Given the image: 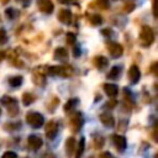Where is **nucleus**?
Instances as JSON below:
<instances>
[{"instance_id": "a211bd4d", "label": "nucleus", "mask_w": 158, "mask_h": 158, "mask_svg": "<svg viewBox=\"0 0 158 158\" xmlns=\"http://www.w3.org/2000/svg\"><path fill=\"white\" fill-rule=\"evenodd\" d=\"M77 104H78V99H69L67 102H65V105H64V111H70V110H73L75 106H77Z\"/></svg>"}, {"instance_id": "473e14b6", "label": "nucleus", "mask_w": 158, "mask_h": 158, "mask_svg": "<svg viewBox=\"0 0 158 158\" xmlns=\"http://www.w3.org/2000/svg\"><path fill=\"white\" fill-rule=\"evenodd\" d=\"M5 58V52H2V51H0V62L2 60Z\"/></svg>"}, {"instance_id": "cd10ccee", "label": "nucleus", "mask_w": 158, "mask_h": 158, "mask_svg": "<svg viewBox=\"0 0 158 158\" xmlns=\"http://www.w3.org/2000/svg\"><path fill=\"white\" fill-rule=\"evenodd\" d=\"M102 143H104L102 137H99V139H96V141H95V148H100V147L102 146Z\"/></svg>"}, {"instance_id": "c85d7f7f", "label": "nucleus", "mask_w": 158, "mask_h": 158, "mask_svg": "<svg viewBox=\"0 0 158 158\" xmlns=\"http://www.w3.org/2000/svg\"><path fill=\"white\" fill-rule=\"evenodd\" d=\"M98 5L100 7H102V9H106L107 7V0H99L98 1Z\"/></svg>"}, {"instance_id": "4468645a", "label": "nucleus", "mask_w": 158, "mask_h": 158, "mask_svg": "<svg viewBox=\"0 0 158 158\" xmlns=\"http://www.w3.org/2000/svg\"><path fill=\"white\" fill-rule=\"evenodd\" d=\"M94 64H95L96 68H99L100 70H102V69H105V68L107 67L109 60H107L105 57L99 56V57H95V59H94Z\"/></svg>"}, {"instance_id": "20e7f679", "label": "nucleus", "mask_w": 158, "mask_h": 158, "mask_svg": "<svg viewBox=\"0 0 158 158\" xmlns=\"http://www.w3.org/2000/svg\"><path fill=\"white\" fill-rule=\"evenodd\" d=\"M48 73H49L51 75H60V77H68L69 74H72V72L69 70V68L59 67V65L49 67V68H48Z\"/></svg>"}, {"instance_id": "2eb2a0df", "label": "nucleus", "mask_w": 158, "mask_h": 158, "mask_svg": "<svg viewBox=\"0 0 158 158\" xmlns=\"http://www.w3.org/2000/svg\"><path fill=\"white\" fill-rule=\"evenodd\" d=\"M75 148V139L73 137H69L67 141H65V151H67V154H72L73 151Z\"/></svg>"}, {"instance_id": "1a4fd4ad", "label": "nucleus", "mask_w": 158, "mask_h": 158, "mask_svg": "<svg viewBox=\"0 0 158 158\" xmlns=\"http://www.w3.org/2000/svg\"><path fill=\"white\" fill-rule=\"evenodd\" d=\"M27 143H28V147H30L31 149L37 151L38 148L42 147V138L38 137V136H36V135H31V136H28V138H27Z\"/></svg>"}, {"instance_id": "423d86ee", "label": "nucleus", "mask_w": 158, "mask_h": 158, "mask_svg": "<svg viewBox=\"0 0 158 158\" xmlns=\"http://www.w3.org/2000/svg\"><path fill=\"white\" fill-rule=\"evenodd\" d=\"M139 78H141L139 68H138L136 64L131 65L130 69H128V79H130V81H131L132 84H137V83L139 81Z\"/></svg>"}, {"instance_id": "f03ea898", "label": "nucleus", "mask_w": 158, "mask_h": 158, "mask_svg": "<svg viewBox=\"0 0 158 158\" xmlns=\"http://www.w3.org/2000/svg\"><path fill=\"white\" fill-rule=\"evenodd\" d=\"M26 121H27V123L31 126V127H33V128H40L43 123H44V118H43V116L40 114V112H28L27 115H26Z\"/></svg>"}, {"instance_id": "2f4dec72", "label": "nucleus", "mask_w": 158, "mask_h": 158, "mask_svg": "<svg viewBox=\"0 0 158 158\" xmlns=\"http://www.w3.org/2000/svg\"><path fill=\"white\" fill-rule=\"evenodd\" d=\"M17 1H19V2H21V4H22V5H25V6L30 2V0H17Z\"/></svg>"}, {"instance_id": "6e6552de", "label": "nucleus", "mask_w": 158, "mask_h": 158, "mask_svg": "<svg viewBox=\"0 0 158 158\" xmlns=\"http://www.w3.org/2000/svg\"><path fill=\"white\" fill-rule=\"evenodd\" d=\"M37 5H38L40 11H42L43 14H51L53 11V9H54L53 2L51 0H38Z\"/></svg>"}, {"instance_id": "7ed1b4c3", "label": "nucleus", "mask_w": 158, "mask_h": 158, "mask_svg": "<svg viewBox=\"0 0 158 158\" xmlns=\"http://www.w3.org/2000/svg\"><path fill=\"white\" fill-rule=\"evenodd\" d=\"M69 126L72 128L73 132H78L81 126H83V116L80 112H75L72 117H70V121H69Z\"/></svg>"}, {"instance_id": "6ab92c4d", "label": "nucleus", "mask_w": 158, "mask_h": 158, "mask_svg": "<svg viewBox=\"0 0 158 158\" xmlns=\"http://www.w3.org/2000/svg\"><path fill=\"white\" fill-rule=\"evenodd\" d=\"M33 100H35V98H33V95L30 94V93H25V94L22 95V104L26 105V106H28L30 104H32Z\"/></svg>"}, {"instance_id": "412c9836", "label": "nucleus", "mask_w": 158, "mask_h": 158, "mask_svg": "<svg viewBox=\"0 0 158 158\" xmlns=\"http://www.w3.org/2000/svg\"><path fill=\"white\" fill-rule=\"evenodd\" d=\"M89 20H90V23H91V25H94V26H98V25H100V23L102 22V19H101V16H100V15H98V14H94V15H91Z\"/></svg>"}, {"instance_id": "9b49d317", "label": "nucleus", "mask_w": 158, "mask_h": 158, "mask_svg": "<svg viewBox=\"0 0 158 158\" xmlns=\"http://www.w3.org/2000/svg\"><path fill=\"white\" fill-rule=\"evenodd\" d=\"M58 20L64 25H69L72 22V12L67 9H62L58 12Z\"/></svg>"}, {"instance_id": "72a5a7b5", "label": "nucleus", "mask_w": 158, "mask_h": 158, "mask_svg": "<svg viewBox=\"0 0 158 158\" xmlns=\"http://www.w3.org/2000/svg\"><path fill=\"white\" fill-rule=\"evenodd\" d=\"M0 114H1V110H0Z\"/></svg>"}, {"instance_id": "9d476101", "label": "nucleus", "mask_w": 158, "mask_h": 158, "mask_svg": "<svg viewBox=\"0 0 158 158\" xmlns=\"http://www.w3.org/2000/svg\"><path fill=\"white\" fill-rule=\"evenodd\" d=\"M112 142L115 144V147L118 149V151H123L127 146V142H126V138L121 135H114L112 136Z\"/></svg>"}, {"instance_id": "7c9ffc66", "label": "nucleus", "mask_w": 158, "mask_h": 158, "mask_svg": "<svg viewBox=\"0 0 158 158\" xmlns=\"http://www.w3.org/2000/svg\"><path fill=\"white\" fill-rule=\"evenodd\" d=\"M157 0H153V15L157 17Z\"/></svg>"}, {"instance_id": "c756f323", "label": "nucleus", "mask_w": 158, "mask_h": 158, "mask_svg": "<svg viewBox=\"0 0 158 158\" xmlns=\"http://www.w3.org/2000/svg\"><path fill=\"white\" fill-rule=\"evenodd\" d=\"M73 54H74V57H79V56H80V48H79V47H74Z\"/></svg>"}, {"instance_id": "5701e85b", "label": "nucleus", "mask_w": 158, "mask_h": 158, "mask_svg": "<svg viewBox=\"0 0 158 158\" xmlns=\"http://www.w3.org/2000/svg\"><path fill=\"white\" fill-rule=\"evenodd\" d=\"M5 15H6V17L7 19H15L16 16H17V11L15 10V9H6V11H5Z\"/></svg>"}, {"instance_id": "f257e3e1", "label": "nucleus", "mask_w": 158, "mask_h": 158, "mask_svg": "<svg viewBox=\"0 0 158 158\" xmlns=\"http://www.w3.org/2000/svg\"><path fill=\"white\" fill-rule=\"evenodd\" d=\"M154 41V33L152 31V28L149 26H143L142 30H141V33H139V42L142 46L147 47V46H151Z\"/></svg>"}, {"instance_id": "393cba45", "label": "nucleus", "mask_w": 158, "mask_h": 158, "mask_svg": "<svg viewBox=\"0 0 158 158\" xmlns=\"http://www.w3.org/2000/svg\"><path fill=\"white\" fill-rule=\"evenodd\" d=\"M1 158H17V156H16L15 152H12V151H7V152H5V153L1 156Z\"/></svg>"}, {"instance_id": "39448f33", "label": "nucleus", "mask_w": 158, "mask_h": 158, "mask_svg": "<svg viewBox=\"0 0 158 158\" xmlns=\"http://www.w3.org/2000/svg\"><path fill=\"white\" fill-rule=\"evenodd\" d=\"M107 51L109 53L114 57V58H118L122 53H123V48L121 44H118L117 42H110L107 46Z\"/></svg>"}, {"instance_id": "aec40b11", "label": "nucleus", "mask_w": 158, "mask_h": 158, "mask_svg": "<svg viewBox=\"0 0 158 158\" xmlns=\"http://www.w3.org/2000/svg\"><path fill=\"white\" fill-rule=\"evenodd\" d=\"M84 146H85V139H84V137H81L80 141H79V146L77 148V156H75V158H80L81 157V154L84 152Z\"/></svg>"}, {"instance_id": "b1692460", "label": "nucleus", "mask_w": 158, "mask_h": 158, "mask_svg": "<svg viewBox=\"0 0 158 158\" xmlns=\"http://www.w3.org/2000/svg\"><path fill=\"white\" fill-rule=\"evenodd\" d=\"M7 41V36H6V32L4 28H0V46L4 44L5 42Z\"/></svg>"}, {"instance_id": "0eeeda50", "label": "nucleus", "mask_w": 158, "mask_h": 158, "mask_svg": "<svg viewBox=\"0 0 158 158\" xmlns=\"http://www.w3.org/2000/svg\"><path fill=\"white\" fill-rule=\"evenodd\" d=\"M58 133V123L56 121H49L46 126V136L49 139H53Z\"/></svg>"}, {"instance_id": "f3484780", "label": "nucleus", "mask_w": 158, "mask_h": 158, "mask_svg": "<svg viewBox=\"0 0 158 158\" xmlns=\"http://www.w3.org/2000/svg\"><path fill=\"white\" fill-rule=\"evenodd\" d=\"M120 74H121V68L117 67V65H115V67H112L110 69V72L107 74V78L109 79H116V78H118Z\"/></svg>"}, {"instance_id": "f704fd0d", "label": "nucleus", "mask_w": 158, "mask_h": 158, "mask_svg": "<svg viewBox=\"0 0 158 158\" xmlns=\"http://www.w3.org/2000/svg\"><path fill=\"white\" fill-rule=\"evenodd\" d=\"M90 158H91V157H90Z\"/></svg>"}, {"instance_id": "4be33fe9", "label": "nucleus", "mask_w": 158, "mask_h": 158, "mask_svg": "<svg viewBox=\"0 0 158 158\" xmlns=\"http://www.w3.org/2000/svg\"><path fill=\"white\" fill-rule=\"evenodd\" d=\"M9 83L11 86H20L22 84V77H12L9 79Z\"/></svg>"}, {"instance_id": "f8f14e48", "label": "nucleus", "mask_w": 158, "mask_h": 158, "mask_svg": "<svg viewBox=\"0 0 158 158\" xmlns=\"http://www.w3.org/2000/svg\"><path fill=\"white\" fill-rule=\"evenodd\" d=\"M100 121H101V123H102L104 126H106V127H112L114 123H115V120H114L112 115L109 114V112H102V114L100 115Z\"/></svg>"}, {"instance_id": "ddd939ff", "label": "nucleus", "mask_w": 158, "mask_h": 158, "mask_svg": "<svg viewBox=\"0 0 158 158\" xmlns=\"http://www.w3.org/2000/svg\"><path fill=\"white\" fill-rule=\"evenodd\" d=\"M104 90H105V93L107 94V96H110V98L116 96L117 93H118V88H117V85H115V84H110V83L104 85Z\"/></svg>"}, {"instance_id": "bb28decb", "label": "nucleus", "mask_w": 158, "mask_h": 158, "mask_svg": "<svg viewBox=\"0 0 158 158\" xmlns=\"http://www.w3.org/2000/svg\"><path fill=\"white\" fill-rule=\"evenodd\" d=\"M98 158H115V157L111 153H109V152H101Z\"/></svg>"}, {"instance_id": "dca6fc26", "label": "nucleus", "mask_w": 158, "mask_h": 158, "mask_svg": "<svg viewBox=\"0 0 158 158\" xmlns=\"http://www.w3.org/2000/svg\"><path fill=\"white\" fill-rule=\"evenodd\" d=\"M67 56H68V52L64 49V48H57L56 49V52H54V58L56 59H60V60H64L65 58H67Z\"/></svg>"}, {"instance_id": "a878e982", "label": "nucleus", "mask_w": 158, "mask_h": 158, "mask_svg": "<svg viewBox=\"0 0 158 158\" xmlns=\"http://www.w3.org/2000/svg\"><path fill=\"white\" fill-rule=\"evenodd\" d=\"M67 42L69 43V44H73L74 42H75V35L74 33H67Z\"/></svg>"}]
</instances>
